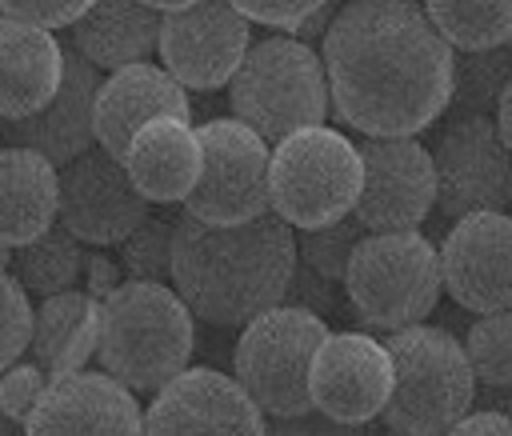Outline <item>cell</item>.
Returning <instances> with one entry per match:
<instances>
[{
  "label": "cell",
  "mask_w": 512,
  "mask_h": 436,
  "mask_svg": "<svg viewBox=\"0 0 512 436\" xmlns=\"http://www.w3.org/2000/svg\"><path fill=\"white\" fill-rule=\"evenodd\" d=\"M320 64L336 120L368 140L416 136L452 100V48L412 0L336 8Z\"/></svg>",
  "instance_id": "6da1fadb"
},
{
  "label": "cell",
  "mask_w": 512,
  "mask_h": 436,
  "mask_svg": "<svg viewBox=\"0 0 512 436\" xmlns=\"http://www.w3.org/2000/svg\"><path fill=\"white\" fill-rule=\"evenodd\" d=\"M292 272L296 236L276 212L228 228L200 224L188 212L176 216L172 292L208 324L232 328L280 308Z\"/></svg>",
  "instance_id": "7a4b0ae2"
},
{
  "label": "cell",
  "mask_w": 512,
  "mask_h": 436,
  "mask_svg": "<svg viewBox=\"0 0 512 436\" xmlns=\"http://www.w3.org/2000/svg\"><path fill=\"white\" fill-rule=\"evenodd\" d=\"M196 324L188 304L168 284L124 280L100 300V372L128 392H160L188 368Z\"/></svg>",
  "instance_id": "3957f363"
},
{
  "label": "cell",
  "mask_w": 512,
  "mask_h": 436,
  "mask_svg": "<svg viewBox=\"0 0 512 436\" xmlns=\"http://www.w3.org/2000/svg\"><path fill=\"white\" fill-rule=\"evenodd\" d=\"M232 120L252 128L264 144H280L328 120V80L320 52L296 36H264L248 44L236 76L228 80Z\"/></svg>",
  "instance_id": "277c9868"
},
{
  "label": "cell",
  "mask_w": 512,
  "mask_h": 436,
  "mask_svg": "<svg viewBox=\"0 0 512 436\" xmlns=\"http://www.w3.org/2000/svg\"><path fill=\"white\" fill-rule=\"evenodd\" d=\"M392 356V396L384 404V424L400 436H444L476 404V376L464 344L448 328L412 324L388 332Z\"/></svg>",
  "instance_id": "5b68a950"
},
{
  "label": "cell",
  "mask_w": 512,
  "mask_h": 436,
  "mask_svg": "<svg viewBox=\"0 0 512 436\" xmlns=\"http://www.w3.org/2000/svg\"><path fill=\"white\" fill-rule=\"evenodd\" d=\"M360 180V148L336 128H304L272 148L268 196L288 228L312 232L352 216Z\"/></svg>",
  "instance_id": "8992f818"
},
{
  "label": "cell",
  "mask_w": 512,
  "mask_h": 436,
  "mask_svg": "<svg viewBox=\"0 0 512 436\" xmlns=\"http://www.w3.org/2000/svg\"><path fill=\"white\" fill-rule=\"evenodd\" d=\"M356 316L372 328L400 332L424 324L440 300V256L420 232H368L344 272Z\"/></svg>",
  "instance_id": "52a82bcc"
},
{
  "label": "cell",
  "mask_w": 512,
  "mask_h": 436,
  "mask_svg": "<svg viewBox=\"0 0 512 436\" xmlns=\"http://www.w3.org/2000/svg\"><path fill=\"white\" fill-rule=\"evenodd\" d=\"M328 340V320L280 304L244 324L232 356V380L268 416H308V368L316 348Z\"/></svg>",
  "instance_id": "ba28073f"
},
{
  "label": "cell",
  "mask_w": 512,
  "mask_h": 436,
  "mask_svg": "<svg viewBox=\"0 0 512 436\" xmlns=\"http://www.w3.org/2000/svg\"><path fill=\"white\" fill-rule=\"evenodd\" d=\"M200 140V180L184 200V212L200 224L228 228L248 224L264 212H272L268 196V164L272 148L244 128L240 120H204L196 128Z\"/></svg>",
  "instance_id": "9c48e42d"
},
{
  "label": "cell",
  "mask_w": 512,
  "mask_h": 436,
  "mask_svg": "<svg viewBox=\"0 0 512 436\" xmlns=\"http://www.w3.org/2000/svg\"><path fill=\"white\" fill-rule=\"evenodd\" d=\"M436 212L464 220L476 212L512 208V152L504 148L492 116H456L432 144Z\"/></svg>",
  "instance_id": "30bf717a"
},
{
  "label": "cell",
  "mask_w": 512,
  "mask_h": 436,
  "mask_svg": "<svg viewBox=\"0 0 512 436\" xmlns=\"http://www.w3.org/2000/svg\"><path fill=\"white\" fill-rule=\"evenodd\" d=\"M248 44H252L248 20L228 0L184 4L180 12L160 16L156 52L164 60V72L184 92H216V88H224L236 76Z\"/></svg>",
  "instance_id": "8fae6325"
},
{
  "label": "cell",
  "mask_w": 512,
  "mask_h": 436,
  "mask_svg": "<svg viewBox=\"0 0 512 436\" xmlns=\"http://www.w3.org/2000/svg\"><path fill=\"white\" fill-rule=\"evenodd\" d=\"M360 196L352 216L364 232H416L436 208L432 156L416 136L360 144Z\"/></svg>",
  "instance_id": "7c38bea8"
},
{
  "label": "cell",
  "mask_w": 512,
  "mask_h": 436,
  "mask_svg": "<svg viewBox=\"0 0 512 436\" xmlns=\"http://www.w3.org/2000/svg\"><path fill=\"white\" fill-rule=\"evenodd\" d=\"M144 436H268V420L232 376L184 368L148 404Z\"/></svg>",
  "instance_id": "4fadbf2b"
},
{
  "label": "cell",
  "mask_w": 512,
  "mask_h": 436,
  "mask_svg": "<svg viewBox=\"0 0 512 436\" xmlns=\"http://www.w3.org/2000/svg\"><path fill=\"white\" fill-rule=\"evenodd\" d=\"M148 200L128 180L124 164L112 160L100 144L64 164L60 172V228L80 244H124L128 232L148 216Z\"/></svg>",
  "instance_id": "5bb4252c"
},
{
  "label": "cell",
  "mask_w": 512,
  "mask_h": 436,
  "mask_svg": "<svg viewBox=\"0 0 512 436\" xmlns=\"http://www.w3.org/2000/svg\"><path fill=\"white\" fill-rule=\"evenodd\" d=\"M312 412L340 424H368L392 396V356L364 332H328L308 368Z\"/></svg>",
  "instance_id": "9a60e30c"
},
{
  "label": "cell",
  "mask_w": 512,
  "mask_h": 436,
  "mask_svg": "<svg viewBox=\"0 0 512 436\" xmlns=\"http://www.w3.org/2000/svg\"><path fill=\"white\" fill-rule=\"evenodd\" d=\"M440 256V284L448 296L476 312H508L512 308V216L508 212H476L448 228Z\"/></svg>",
  "instance_id": "2e32d148"
},
{
  "label": "cell",
  "mask_w": 512,
  "mask_h": 436,
  "mask_svg": "<svg viewBox=\"0 0 512 436\" xmlns=\"http://www.w3.org/2000/svg\"><path fill=\"white\" fill-rule=\"evenodd\" d=\"M24 436H144V412L108 372H72L48 380Z\"/></svg>",
  "instance_id": "e0dca14e"
},
{
  "label": "cell",
  "mask_w": 512,
  "mask_h": 436,
  "mask_svg": "<svg viewBox=\"0 0 512 436\" xmlns=\"http://www.w3.org/2000/svg\"><path fill=\"white\" fill-rule=\"evenodd\" d=\"M100 72L80 60L72 48H64V76H60V88L56 96L24 116V120H0V136L8 148H28L36 156H44L52 168L60 164H72L76 156H84L92 144H96V132H92V108H96V96H100Z\"/></svg>",
  "instance_id": "ac0fdd59"
},
{
  "label": "cell",
  "mask_w": 512,
  "mask_h": 436,
  "mask_svg": "<svg viewBox=\"0 0 512 436\" xmlns=\"http://www.w3.org/2000/svg\"><path fill=\"white\" fill-rule=\"evenodd\" d=\"M188 116H192L188 92L164 68L132 64V68L112 72L100 84V96H96V108H92V132H96V144L112 160H124L132 136L144 124H152V120H188Z\"/></svg>",
  "instance_id": "d6986e66"
},
{
  "label": "cell",
  "mask_w": 512,
  "mask_h": 436,
  "mask_svg": "<svg viewBox=\"0 0 512 436\" xmlns=\"http://www.w3.org/2000/svg\"><path fill=\"white\" fill-rule=\"evenodd\" d=\"M64 76V48L52 32L0 16V120L40 112Z\"/></svg>",
  "instance_id": "ffe728a7"
},
{
  "label": "cell",
  "mask_w": 512,
  "mask_h": 436,
  "mask_svg": "<svg viewBox=\"0 0 512 436\" xmlns=\"http://www.w3.org/2000/svg\"><path fill=\"white\" fill-rule=\"evenodd\" d=\"M120 164L144 200L176 204L196 188L204 160L196 128L188 120H152L132 136Z\"/></svg>",
  "instance_id": "44dd1931"
},
{
  "label": "cell",
  "mask_w": 512,
  "mask_h": 436,
  "mask_svg": "<svg viewBox=\"0 0 512 436\" xmlns=\"http://www.w3.org/2000/svg\"><path fill=\"white\" fill-rule=\"evenodd\" d=\"M160 44V16L136 0H100L72 24V52L96 72L148 64Z\"/></svg>",
  "instance_id": "7402d4cb"
},
{
  "label": "cell",
  "mask_w": 512,
  "mask_h": 436,
  "mask_svg": "<svg viewBox=\"0 0 512 436\" xmlns=\"http://www.w3.org/2000/svg\"><path fill=\"white\" fill-rule=\"evenodd\" d=\"M60 172L28 152L0 148V248H24L56 224Z\"/></svg>",
  "instance_id": "603a6c76"
},
{
  "label": "cell",
  "mask_w": 512,
  "mask_h": 436,
  "mask_svg": "<svg viewBox=\"0 0 512 436\" xmlns=\"http://www.w3.org/2000/svg\"><path fill=\"white\" fill-rule=\"evenodd\" d=\"M100 344V300L88 292H60L48 296L32 316V364L48 376H72L84 372V364L96 356Z\"/></svg>",
  "instance_id": "cb8c5ba5"
},
{
  "label": "cell",
  "mask_w": 512,
  "mask_h": 436,
  "mask_svg": "<svg viewBox=\"0 0 512 436\" xmlns=\"http://www.w3.org/2000/svg\"><path fill=\"white\" fill-rule=\"evenodd\" d=\"M80 268H84V252H80V240L68 236L64 228H48L44 236H36L32 244L24 248H12V260H8V272L20 280L24 292H36V296H60V292H72V284L80 280Z\"/></svg>",
  "instance_id": "d4e9b609"
},
{
  "label": "cell",
  "mask_w": 512,
  "mask_h": 436,
  "mask_svg": "<svg viewBox=\"0 0 512 436\" xmlns=\"http://www.w3.org/2000/svg\"><path fill=\"white\" fill-rule=\"evenodd\" d=\"M424 16L440 32V40L456 52H488L504 48L512 36V0H432L424 4Z\"/></svg>",
  "instance_id": "484cf974"
},
{
  "label": "cell",
  "mask_w": 512,
  "mask_h": 436,
  "mask_svg": "<svg viewBox=\"0 0 512 436\" xmlns=\"http://www.w3.org/2000/svg\"><path fill=\"white\" fill-rule=\"evenodd\" d=\"M512 80V48L452 52V100L456 116H492Z\"/></svg>",
  "instance_id": "4316f807"
},
{
  "label": "cell",
  "mask_w": 512,
  "mask_h": 436,
  "mask_svg": "<svg viewBox=\"0 0 512 436\" xmlns=\"http://www.w3.org/2000/svg\"><path fill=\"white\" fill-rule=\"evenodd\" d=\"M172 232H176L172 212H148L128 232V240L120 244V264L128 280H144V284L172 280Z\"/></svg>",
  "instance_id": "83f0119b"
},
{
  "label": "cell",
  "mask_w": 512,
  "mask_h": 436,
  "mask_svg": "<svg viewBox=\"0 0 512 436\" xmlns=\"http://www.w3.org/2000/svg\"><path fill=\"white\" fill-rule=\"evenodd\" d=\"M464 356L484 388H512V308L476 316L464 336Z\"/></svg>",
  "instance_id": "f1b7e54d"
},
{
  "label": "cell",
  "mask_w": 512,
  "mask_h": 436,
  "mask_svg": "<svg viewBox=\"0 0 512 436\" xmlns=\"http://www.w3.org/2000/svg\"><path fill=\"white\" fill-rule=\"evenodd\" d=\"M364 224L356 216H344L328 228H312V232H300L296 236V260H304V268H312L316 276H324L328 284H344V272H348V260L356 252V244L364 240Z\"/></svg>",
  "instance_id": "f546056e"
},
{
  "label": "cell",
  "mask_w": 512,
  "mask_h": 436,
  "mask_svg": "<svg viewBox=\"0 0 512 436\" xmlns=\"http://www.w3.org/2000/svg\"><path fill=\"white\" fill-rule=\"evenodd\" d=\"M12 248H0V372L12 368L20 360V352L32 340V304L28 292L20 288V280L8 272Z\"/></svg>",
  "instance_id": "4dcf8cb0"
},
{
  "label": "cell",
  "mask_w": 512,
  "mask_h": 436,
  "mask_svg": "<svg viewBox=\"0 0 512 436\" xmlns=\"http://www.w3.org/2000/svg\"><path fill=\"white\" fill-rule=\"evenodd\" d=\"M44 388H48V376L32 360L4 368V376H0V408H4V416L16 420V424L28 420V412L44 396Z\"/></svg>",
  "instance_id": "1f68e13d"
},
{
  "label": "cell",
  "mask_w": 512,
  "mask_h": 436,
  "mask_svg": "<svg viewBox=\"0 0 512 436\" xmlns=\"http://www.w3.org/2000/svg\"><path fill=\"white\" fill-rule=\"evenodd\" d=\"M84 12H88L84 0H52V4H44V0H0V16L20 20V24H32L40 32L76 24Z\"/></svg>",
  "instance_id": "d6a6232c"
},
{
  "label": "cell",
  "mask_w": 512,
  "mask_h": 436,
  "mask_svg": "<svg viewBox=\"0 0 512 436\" xmlns=\"http://www.w3.org/2000/svg\"><path fill=\"white\" fill-rule=\"evenodd\" d=\"M284 304L304 308V312L328 320V316L336 312V292H332V284H328L324 276H316L312 268L296 264V272H292V280H288V292H284Z\"/></svg>",
  "instance_id": "836d02e7"
},
{
  "label": "cell",
  "mask_w": 512,
  "mask_h": 436,
  "mask_svg": "<svg viewBox=\"0 0 512 436\" xmlns=\"http://www.w3.org/2000/svg\"><path fill=\"white\" fill-rule=\"evenodd\" d=\"M312 8L316 4H308V0H288V4H264V0H244V4H236V12L252 24H268V28H284L288 36H296L300 32V24L312 16Z\"/></svg>",
  "instance_id": "e575fe53"
},
{
  "label": "cell",
  "mask_w": 512,
  "mask_h": 436,
  "mask_svg": "<svg viewBox=\"0 0 512 436\" xmlns=\"http://www.w3.org/2000/svg\"><path fill=\"white\" fill-rule=\"evenodd\" d=\"M80 280H84V288H88V296L92 300H104L108 292H116L124 280H120V268L96 248V252H84V268H80Z\"/></svg>",
  "instance_id": "d590c367"
},
{
  "label": "cell",
  "mask_w": 512,
  "mask_h": 436,
  "mask_svg": "<svg viewBox=\"0 0 512 436\" xmlns=\"http://www.w3.org/2000/svg\"><path fill=\"white\" fill-rule=\"evenodd\" d=\"M444 436H512V416H500V412H468L460 416Z\"/></svg>",
  "instance_id": "8d00e7d4"
},
{
  "label": "cell",
  "mask_w": 512,
  "mask_h": 436,
  "mask_svg": "<svg viewBox=\"0 0 512 436\" xmlns=\"http://www.w3.org/2000/svg\"><path fill=\"white\" fill-rule=\"evenodd\" d=\"M332 16H336V8H332V4H316V8H312V16H308V20L300 24V32H296V40H300V44H308L312 36H320V32H328V24H332Z\"/></svg>",
  "instance_id": "74e56055"
},
{
  "label": "cell",
  "mask_w": 512,
  "mask_h": 436,
  "mask_svg": "<svg viewBox=\"0 0 512 436\" xmlns=\"http://www.w3.org/2000/svg\"><path fill=\"white\" fill-rule=\"evenodd\" d=\"M312 428V436H376L372 432V424H340V420H316V424H308Z\"/></svg>",
  "instance_id": "f35d334b"
},
{
  "label": "cell",
  "mask_w": 512,
  "mask_h": 436,
  "mask_svg": "<svg viewBox=\"0 0 512 436\" xmlns=\"http://www.w3.org/2000/svg\"><path fill=\"white\" fill-rule=\"evenodd\" d=\"M492 124H496L504 148L512 152V80H508V88H504V96H500V104H496V112H492Z\"/></svg>",
  "instance_id": "ab89813d"
},
{
  "label": "cell",
  "mask_w": 512,
  "mask_h": 436,
  "mask_svg": "<svg viewBox=\"0 0 512 436\" xmlns=\"http://www.w3.org/2000/svg\"><path fill=\"white\" fill-rule=\"evenodd\" d=\"M268 436H312V428H308L304 416H272Z\"/></svg>",
  "instance_id": "60d3db41"
},
{
  "label": "cell",
  "mask_w": 512,
  "mask_h": 436,
  "mask_svg": "<svg viewBox=\"0 0 512 436\" xmlns=\"http://www.w3.org/2000/svg\"><path fill=\"white\" fill-rule=\"evenodd\" d=\"M480 404H484V412L512 416V388H488V396H484Z\"/></svg>",
  "instance_id": "b9f144b4"
},
{
  "label": "cell",
  "mask_w": 512,
  "mask_h": 436,
  "mask_svg": "<svg viewBox=\"0 0 512 436\" xmlns=\"http://www.w3.org/2000/svg\"><path fill=\"white\" fill-rule=\"evenodd\" d=\"M0 436H24V432L16 428V420H8V416H4V408H0Z\"/></svg>",
  "instance_id": "7bdbcfd3"
},
{
  "label": "cell",
  "mask_w": 512,
  "mask_h": 436,
  "mask_svg": "<svg viewBox=\"0 0 512 436\" xmlns=\"http://www.w3.org/2000/svg\"><path fill=\"white\" fill-rule=\"evenodd\" d=\"M508 48H512V36H508Z\"/></svg>",
  "instance_id": "ee69618b"
},
{
  "label": "cell",
  "mask_w": 512,
  "mask_h": 436,
  "mask_svg": "<svg viewBox=\"0 0 512 436\" xmlns=\"http://www.w3.org/2000/svg\"><path fill=\"white\" fill-rule=\"evenodd\" d=\"M392 436H400V432H392Z\"/></svg>",
  "instance_id": "f6af8a7d"
}]
</instances>
